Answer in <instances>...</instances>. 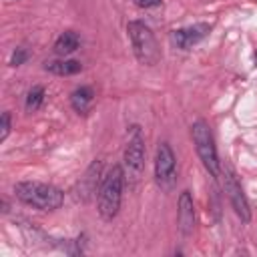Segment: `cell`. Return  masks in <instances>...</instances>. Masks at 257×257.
<instances>
[{
  "instance_id": "6da1fadb",
  "label": "cell",
  "mask_w": 257,
  "mask_h": 257,
  "mask_svg": "<svg viewBox=\"0 0 257 257\" xmlns=\"http://www.w3.org/2000/svg\"><path fill=\"white\" fill-rule=\"evenodd\" d=\"M124 181H126V175L120 165H112V169L102 177V183L98 189V205H96L102 221H112L118 215Z\"/></svg>"
},
{
  "instance_id": "7a4b0ae2",
  "label": "cell",
  "mask_w": 257,
  "mask_h": 257,
  "mask_svg": "<svg viewBox=\"0 0 257 257\" xmlns=\"http://www.w3.org/2000/svg\"><path fill=\"white\" fill-rule=\"evenodd\" d=\"M14 193L24 205L40 211H54L64 201V193L58 187L40 181H22L14 187Z\"/></svg>"
},
{
  "instance_id": "3957f363",
  "label": "cell",
  "mask_w": 257,
  "mask_h": 257,
  "mask_svg": "<svg viewBox=\"0 0 257 257\" xmlns=\"http://www.w3.org/2000/svg\"><path fill=\"white\" fill-rule=\"evenodd\" d=\"M126 32H128L131 46L137 60L145 66H155L161 60V48L153 30L141 20H131L126 24Z\"/></svg>"
},
{
  "instance_id": "277c9868",
  "label": "cell",
  "mask_w": 257,
  "mask_h": 257,
  "mask_svg": "<svg viewBox=\"0 0 257 257\" xmlns=\"http://www.w3.org/2000/svg\"><path fill=\"white\" fill-rule=\"evenodd\" d=\"M191 137H193V143H195V149H197V155H199L203 167L207 169V173L213 179H217L221 173V163L217 157V147H215V139H213L209 124L201 118L195 120L191 124Z\"/></svg>"
},
{
  "instance_id": "5b68a950",
  "label": "cell",
  "mask_w": 257,
  "mask_h": 257,
  "mask_svg": "<svg viewBox=\"0 0 257 257\" xmlns=\"http://www.w3.org/2000/svg\"><path fill=\"white\" fill-rule=\"evenodd\" d=\"M221 177H223V189H225L227 199H229L233 211L237 213V217H241V221H245V223L251 221V209H249L247 195L243 193V187L229 163L221 165Z\"/></svg>"
},
{
  "instance_id": "8992f818",
  "label": "cell",
  "mask_w": 257,
  "mask_h": 257,
  "mask_svg": "<svg viewBox=\"0 0 257 257\" xmlns=\"http://www.w3.org/2000/svg\"><path fill=\"white\" fill-rule=\"evenodd\" d=\"M155 181L157 185L169 193L177 185V159L169 143H161L155 155Z\"/></svg>"
},
{
  "instance_id": "52a82bcc",
  "label": "cell",
  "mask_w": 257,
  "mask_h": 257,
  "mask_svg": "<svg viewBox=\"0 0 257 257\" xmlns=\"http://www.w3.org/2000/svg\"><path fill=\"white\" fill-rule=\"evenodd\" d=\"M122 163H124V167H122L124 175L128 179L137 181L145 167V139L137 124L131 126V137H128V143L122 153Z\"/></svg>"
},
{
  "instance_id": "ba28073f",
  "label": "cell",
  "mask_w": 257,
  "mask_h": 257,
  "mask_svg": "<svg viewBox=\"0 0 257 257\" xmlns=\"http://www.w3.org/2000/svg\"><path fill=\"white\" fill-rule=\"evenodd\" d=\"M209 32H211V24L199 22V24H193V26H185V28L173 30L171 38H173V42H175L181 50H189L191 46L199 44Z\"/></svg>"
},
{
  "instance_id": "9c48e42d",
  "label": "cell",
  "mask_w": 257,
  "mask_h": 257,
  "mask_svg": "<svg viewBox=\"0 0 257 257\" xmlns=\"http://www.w3.org/2000/svg\"><path fill=\"white\" fill-rule=\"evenodd\" d=\"M177 227L181 231L183 237L193 235L195 231V205H193V197L189 191H183L179 195V203H177Z\"/></svg>"
},
{
  "instance_id": "30bf717a",
  "label": "cell",
  "mask_w": 257,
  "mask_h": 257,
  "mask_svg": "<svg viewBox=\"0 0 257 257\" xmlns=\"http://www.w3.org/2000/svg\"><path fill=\"white\" fill-rule=\"evenodd\" d=\"M100 171H102V163L98 161H94L90 167H88V171L84 173V177L80 179V183H78V187H80V197L86 201L94 191H96V187H98V181H100ZM98 193V191H96Z\"/></svg>"
},
{
  "instance_id": "8fae6325",
  "label": "cell",
  "mask_w": 257,
  "mask_h": 257,
  "mask_svg": "<svg viewBox=\"0 0 257 257\" xmlns=\"http://www.w3.org/2000/svg\"><path fill=\"white\" fill-rule=\"evenodd\" d=\"M78 46H80V36H78L74 30H64V32L56 38V42H54V52H56L58 56L66 58L68 54H72L74 50H78Z\"/></svg>"
},
{
  "instance_id": "7c38bea8",
  "label": "cell",
  "mask_w": 257,
  "mask_h": 257,
  "mask_svg": "<svg viewBox=\"0 0 257 257\" xmlns=\"http://www.w3.org/2000/svg\"><path fill=\"white\" fill-rule=\"evenodd\" d=\"M94 102V90L90 86H78L70 94V104L78 114H86Z\"/></svg>"
},
{
  "instance_id": "4fadbf2b",
  "label": "cell",
  "mask_w": 257,
  "mask_h": 257,
  "mask_svg": "<svg viewBox=\"0 0 257 257\" xmlns=\"http://www.w3.org/2000/svg\"><path fill=\"white\" fill-rule=\"evenodd\" d=\"M44 70L58 74V76H70L82 70V64L78 60H70V58H58V60H48L44 64Z\"/></svg>"
},
{
  "instance_id": "5bb4252c",
  "label": "cell",
  "mask_w": 257,
  "mask_h": 257,
  "mask_svg": "<svg viewBox=\"0 0 257 257\" xmlns=\"http://www.w3.org/2000/svg\"><path fill=\"white\" fill-rule=\"evenodd\" d=\"M44 96H46L44 86H40V84L32 86L28 90V94H26V108L28 110H38L42 106V102H44Z\"/></svg>"
},
{
  "instance_id": "9a60e30c",
  "label": "cell",
  "mask_w": 257,
  "mask_h": 257,
  "mask_svg": "<svg viewBox=\"0 0 257 257\" xmlns=\"http://www.w3.org/2000/svg\"><path fill=\"white\" fill-rule=\"evenodd\" d=\"M26 58H28V50L22 48V46H18V48L12 52V56H10V64H12V66H20V64L26 62Z\"/></svg>"
},
{
  "instance_id": "2e32d148",
  "label": "cell",
  "mask_w": 257,
  "mask_h": 257,
  "mask_svg": "<svg viewBox=\"0 0 257 257\" xmlns=\"http://www.w3.org/2000/svg\"><path fill=\"white\" fill-rule=\"evenodd\" d=\"M10 135V112H2L0 120V141H6Z\"/></svg>"
},
{
  "instance_id": "e0dca14e",
  "label": "cell",
  "mask_w": 257,
  "mask_h": 257,
  "mask_svg": "<svg viewBox=\"0 0 257 257\" xmlns=\"http://www.w3.org/2000/svg\"><path fill=\"white\" fill-rule=\"evenodd\" d=\"M161 2L163 0H133V4L139 8H157V6H161Z\"/></svg>"
}]
</instances>
